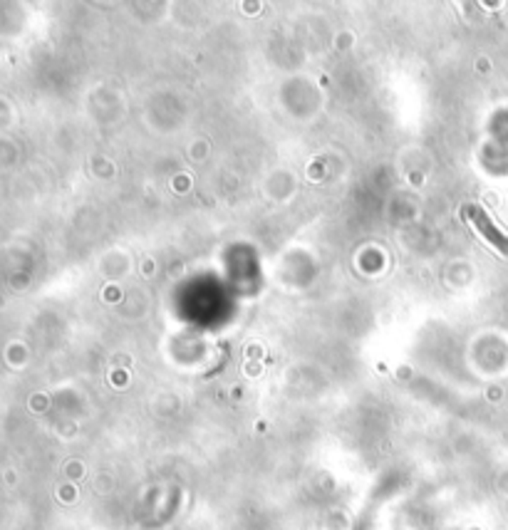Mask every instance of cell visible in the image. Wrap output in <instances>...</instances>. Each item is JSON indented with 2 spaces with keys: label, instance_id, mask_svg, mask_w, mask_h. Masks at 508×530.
Wrapping results in <instances>:
<instances>
[{
  "label": "cell",
  "instance_id": "6da1fadb",
  "mask_svg": "<svg viewBox=\"0 0 508 530\" xmlns=\"http://www.w3.org/2000/svg\"><path fill=\"white\" fill-rule=\"evenodd\" d=\"M464 216L471 220L474 228H476V231L481 233V236L486 238V241L491 243L496 251H501L503 256H508V238L503 236L496 226H493L491 218L486 216V211H481L478 206H467V208H464Z\"/></svg>",
  "mask_w": 508,
  "mask_h": 530
}]
</instances>
